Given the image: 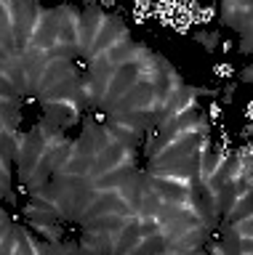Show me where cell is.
I'll return each mask as SVG.
<instances>
[{
	"instance_id": "obj_1",
	"label": "cell",
	"mask_w": 253,
	"mask_h": 255,
	"mask_svg": "<svg viewBox=\"0 0 253 255\" xmlns=\"http://www.w3.org/2000/svg\"><path fill=\"white\" fill-rule=\"evenodd\" d=\"M221 21L227 27H235L237 32L251 29V5L248 3H224L221 5Z\"/></svg>"
},
{
	"instance_id": "obj_2",
	"label": "cell",
	"mask_w": 253,
	"mask_h": 255,
	"mask_svg": "<svg viewBox=\"0 0 253 255\" xmlns=\"http://www.w3.org/2000/svg\"><path fill=\"white\" fill-rule=\"evenodd\" d=\"M195 40H203V45L208 48V51H213V48L219 45V35H216V32H197Z\"/></svg>"
},
{
	"instance_id": "obj_3",
	"label": "cell",
	"mask_w": 253,
	"mask_h": 255,
	"mask_svg": "<svg viewBox=\"0 0 253 255\" xmlns=\"http://www.w3.org/2000/svg\"><path fill=\"white\" fill-rule=\"evenodd\" d=\"M240 80H243V83H248V80H251V69H245L243 75H240Z\"/></svg>"
}]
</instances>
